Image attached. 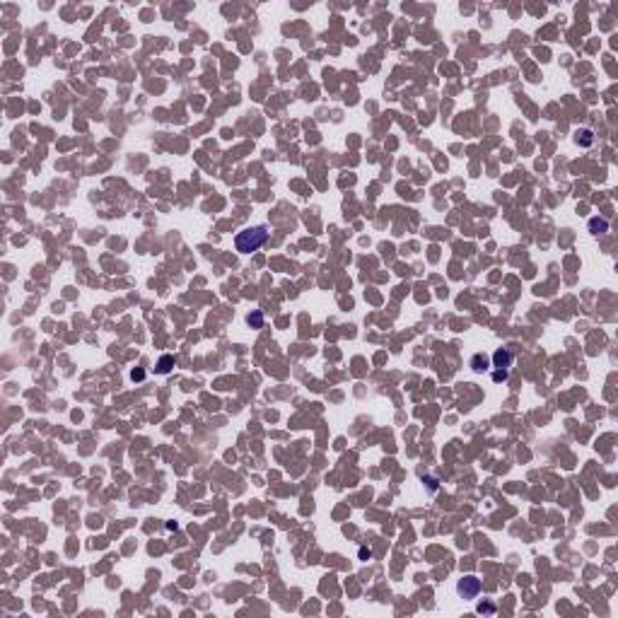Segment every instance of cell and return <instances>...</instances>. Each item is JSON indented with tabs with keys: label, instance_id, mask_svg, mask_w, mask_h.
I'll return each mask as SVG.
<instances>
[{
	"label": "cell",
	"instance_id": "1",
	"mask_svg": "<svg viewBox=\"0 0 618 618\" xmlns=\"http://www.w3.org/2000/svg\"><path fill=\"white\" fill-rule=\"evenodd\" d=\"M268 239V232L266 227H246L234 237V246H237L239 254H251V251H259Z\"/></svg>",
	"mask_w": 618,
	"mask_h": 618
},
{
	"label": "cell",
	"instance_id": "2",
	"mask_svg": "<svg viewBox=\"0 0 618 618\" xmlns=\"http://www.w3.org/2000/svg\"><path fill=\"white\" fill-rule=\"evenodd\" d=\"M459 592L464 596H468V599H474V596L481 592V582H478L476 577H464L459 582Z\"/></svg>",
	"mask_w": 618,
	"mask_h": 618
},
{
	"label": "cell",
	"instance_id": "3",
	"mask_svg": "<svg viewBox=\"0 0 618 618\" xmlns=\"http://www.w3.org/2000/svg\"><path fill=\"white\" fill-rule=\"evenodd\" d=\"M493 360H495V367H500V372H507V367L512 365V353L507 348H500L493 355Z\"/></svg>",
	"mask_w": 618,
	"mask_h": 618
},
{
	"label": "cell",
	"instance_id": "4",
	"mask_svg": "<svg viewBox=\"0 0 618 618\" xmlns=\"http://www.w3.org/2000/svg\"><path fill=\"white\" fill-rule=\"evenodd\" d=\"M589 225H592L594 234H602V232H606V227H609V225H606V220H592Z\"/></svg>",
	"mask_w": 618,
	"mask_h": 618
},
{
	"label": "cell",
	"instance_id": "5",
	"mask_svg": "<svg viewBox=\"0 0 618 618\" xmlns=\"http://www.w3.org/2000/svg\"><path fill=\"white\" fill-rule=\"evenodd\" d=\"M474 370H476V372H483V370H488V367H485V357H481V355L474 357Z\"/></svg>",
	"mask_w": 618,
	"mask_h": 618
}]
</instances>
